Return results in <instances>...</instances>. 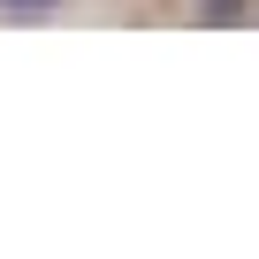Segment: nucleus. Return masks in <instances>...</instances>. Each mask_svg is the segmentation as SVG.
<instances>
[{
    "label": "nucleus",
    "mask_w": 259,
    "mask_h": 259,
    "mask_svg": "<svg viewBox=\"0 0 259 259\" xmlns=\"http://www.w3.org/2000/svg\"><path fill=\"white\" fill-rule=\"evenodd\" d=\"M0 8H16V16H38V8H54V0H0Z\"/></svg>",
    "instance_id": "nucleus-1"
}]
</instances>
